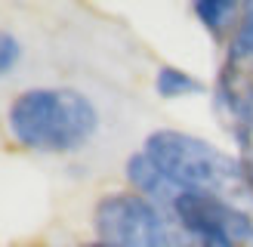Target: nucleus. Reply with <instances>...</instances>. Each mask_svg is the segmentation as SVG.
Instances as JSON below:
<instances>
[{
    "label": "nucleus",
    "mask_w": 253,
    "mask_h": 247,
    "mask_svg": "<svg viewBox=\"0 0 253 247\" xmlns=\"http://www.w3.org/2000/svg\"><path fill=\"white\" fill-rule=\"evenodd\" d=\"M9 133L34 152H74L99 130V111L78 90L34 86L12 99Z\"/></svg>",
    "instance_id": "nucleus-1"
},
{
    "label": "nucleus",
    "mask_w": 253,
    "mask_h": 247,
    "mask_svg": "<svg viewBox=\"0 0 253 247\" xmlns=\"http://www.w3.org/2000/svg\"><path fill=\"white\" fill-rule=\"evenodd\" d=\"M142 152L185 192L219 195L235 204L253 201L241 158L210 145L201 136L182 130H155L145 136Z\"/></svg>",
    "instance_id": "nucleus-2"
},
{
    "label": "nucleus",
    "mask_w": 253,
    "mask_h": 247,
    "mask_svg": "<svg viewBox=\"0 0 253 247\" xmlns=\"http://www.w3.org/2000/svg\"><path fill=\"white\" fill-rule=\"evenodd\" d=\"M170 216L210 247H253V216L235 201L207 192H182Z\"/></svg>",
    "instance_id": "nucleus-3"
},
{
    "label": "nucleus",
    "mask_w": 253,
    "mask_h": 247,
    "mask_svg": "<svg viewBox=\"0 0 253 247\" xmlns=\"http://www.w3.org/2000/svg\"><path fill=\"white\" fill-rule=\"evenodd\" d=\"M167 216L148 198L136 192H115L105 195L93 210V226L102 244L115 247H148L151 235Z\"/></svg>",
    "instance_id": "nucleus-4"
},
{
    "label": "nucleus",
    "mask_w": 253,
    "mask_h": 247,
    "mask_svg": "<svg viewBox=\"0 0 253 247\" xmlns=\"http://www.w3.org/2000/svg\"><path fill=\"white\" fill-rule=\"evenodd\" d=\"M213 105L222 127L235 136L241 155L253 152V68L225 59L213 83Z\"/></svg>",
    "instance_id": "nucleus-5"
},
{
    "label": "nucleus",
    "mask_w": 253,
    "mask_h": 247,
    "mask_svg": "<svg viewBox=\"0 0 253 247\" xmlns=\"http://www.w3.org/2000/svg\"><path fill=\"white\" fill-rule=\"evenodd\" d=\"M126 179H130V185L136 189V195L148 198V201L155 207H161L164 213H170L176 198L185 192L182 185H176L145 152H136V155L126 158Z\"/></svg>",
    "instance_id": "nucleus-6"
},
{
    "label": "nucleus",
    "mask_w": 253,
    "mask_h": 247,
    "mask_svg": "<svg viewBox=\"0 0 253 247\" xmlns=\"http://www.w3.org/2000/svg\"><path fill=\"white\" fill-rule=\"evenodd\" d=\"M198 22L210 31L213 41L222 43L225 34H235L238 25H241V16H244V3H235V0H198L192 6Z\"/></svg>",
    "instance_id": "nucleus-7"
},
{
    "label": "nucleus",
    "mask_w": 253,
    "mask_h": 247,
    "mask_svg": "<svg viewBox=\"0 0 253 247\" xmlns=\"http://www.w3.org/2000/svg\"><path fill=\"white\" fill-rule=\"evenodd\" d=\"M155 90L161 99H182V96H201L207 93L204 81H198L195 74H188L176 65H161L155 78Z\"/></svg>",
    "instance_id": "nucleus-8"
},
{
    "label": "nucleus",
    "mask_w": 253,
    "mask_h": 247,
    "mask_svg": "<svg viewBox=\"0 0 253 247\" xmlns=\"http://www.w3.org/2000/svg\"><path fill=\"white\" fill-rule=\"evenodd\" d=\"M225 59H235V62H241V65L253 68V0H250V3H244L241 25H238V31L232 34L229 56H225Z\"/></svg>",
    "instance_id": "nucleus-9"
},
{
    "label": "nucleus",
    "mask_w": 253,
    "mask_h": 247,
    "mask_svg": "<svg viewBox=\"0 0 253 247\" xmlns=\"http://www.w3.org/2000/svg\"><path fill=\"white\" fill-rule=\"evenodd\" d=\"M19 56H22L19 41H16V37H12L9 31H0V78H3V74H9L12 68H16Z\"/></svg>",
    "instance_id": "nucleus-10"
},
{
    "label": "nucleus",
    "mask_w": 253,
    "mask_h": 247,
    "mask_svg": "<svg viewBox=\"0 0 253 247\" xmlns=\"http://www.w3.org/2000/svg\"><path fill=\"white\" fill-rule=\"evenodd\" d=\"M185 247H210V244H204V241H198V238H192V241H188Z\"/></svg>",
    "instance_id": "nucleus-11"
},
{
    "label": "nucleus",
    "mask_w": 253,
    "mask_h": 247,
    "mask_svg": "<svg viewBox=\"0 0 253 247\" xmlns=\"http://www.w3.org/2000/svg\"><path fill=\"white\" fill-rule=\"evenodd\" d=\"M84 247H115V244H102V241H93V244H84Z\"/></svg>",
    "instance_id": "nucleus-12"
}]
</instances>
